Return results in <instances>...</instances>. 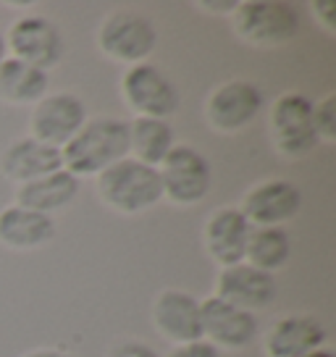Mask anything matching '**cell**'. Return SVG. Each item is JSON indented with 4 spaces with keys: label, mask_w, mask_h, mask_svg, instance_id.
Returning a JSON list of instances; mask_svg holds the SVG:
<instances>
[{
    "label": "cell",
    "mask_w": 336,
    "mask_h": 357,
    "mask_svg": "<svg viewBox=\"0 0 336 357\" xmlns=\"http://www.w3.org/2000/svg\"><path fill=\"white\" fill-rule=\"evenodd\" d=\"M3 34H6L8 56L29 66L43 68L47 74L66 56L63 32L45 13H22Z\"/></svg>",
    "instance_id": "ba28073f"
},
{
    "label": "cell",
    "mask_w": 336,
    "mask_h": 357,
    "mask_svg": "<svg viewBox=\"0 0 336 357\" xmlns=\"http://www.w3.org/2000/svg\"><path fill=\"white\" fill-rule=\"evenodd\" d=\"M19 357H74V355L66 352V349H61V347H34V349H26Z\"/></svg>",
    "instance_id": "83f0119b"
},
{
    "label": "cell",
    "mask_w": 336,
    "mask_h": 357,
    "mask_svg": "<svg viewBox=\"0 0 336 357\" xmlns=\"http://www.w3.org/2000/svg\"><path fill=\"white\" fill-rule=\"evenodd\" d=\"M105 357H160L155 347H150L142 339H119L108 347Z\"/></svg>",
    "instance_id": "cb8c5ba5"
},
{
    "label": "cell",
    "mask_w": 336,
    "mask_h": 357,
    "mask_svg": "<svg viewBox=\"0 0 336 357\" xmlns=\"http://www.w3.org/2000/svg\"><path fill=\"white\" fill-rule=\"evenodd\" d=\"M163 197L179 208H192L213 190V168L208 155L194 145H174L158 166Z\"/></svg>",
    "instance_id": "52a82bcc"
},
{
    "label": "cell",
    "mask_w": 336,
    "mask_h": 357,
    "mask_svg": "<svg viewBox=\"0 0 336 357\" xmlns=\"http://www.w3.org/2000/svg\"><path fill=\"white\" fill-rule=\"evenodd\" d=\"M236 37L255 47H281L297 40L300 13L284 0H245L231 13Z\"/></svg>",
    "instance_id": "277c9868"
},
{
    "label": "cell",
    "mask_w": 336,
    "mask_h": 357,
    "mask_svg": "<svg viewBox=\"0 0 336 357\" xmlns=\"http://www.w3.org/2000/svg\"><path fill=\"white\" fill-rule=\"evenodd\" d=\"M50 92V74L16 58H6L0 66V102L8 105H37Z\"/></svg>",
    "instance_id": "ffe728a7"
},
{
    "label": "cell",
    "mask_w": 336,
    "mask_h": 357,
    "mask_svg": "<svg viewBox=\"0 0 336 357\" xmlns=\"http://www.w3.org/2000/svg\"><path fill=\"white\" fill-rule=\"evenodd\" d=\"M176 145L174 126L166 119H139L129 121V158L158 168Z\"/></svg>",
    "instance_id": "44dd1931"
},
{
    "label": "cell",
    "mask_w": 336,
    "mask_h": 357,
    "mask_svg": "<svg viewBox=\"0 0 336 357\" xmlns=\"http://www.w3.org/2000/svg\"><path fill=\"white\" fill-rule=\"evenodd\" d=\"M79 187H82V181L74 174H68L66 168H58L47 176H40L16 187V200L13 202L53 218L56 213L66 211L68 205L77 200Z\"/></svg>",
    "instance_id": "d6986e66"
},
{
    "label": "cell",
    "mask_w": 336,
    "mask_h": 357,
    "mask_svg": "<svg viewBox=\"0 0 336 357\" xmlns=\"http://www.w3.org/2000/svg\"><path fill=\"white\" fill-rule=\"evenodd\" d=\"M326 344L323 324L307 315V312H289L281 315L276 324L268 328L263 339L266 355L268 357H305L313 349H321Z\"/></svg>",
    "instance_id": "2e32d148"
},
{
    "label": "cell",
    "mask_w": 336,
    "mask_h": 357,
    "mask_svg": "<svg viewBox=\"0 0 336 357\" xmlns=\"http://www.w3.org/2000/svg\"><path fill=\"white\" fill-rule=\"evenodd\" d=\"M95 192L102 205L119 215H139L163 200L158 168L135 158H123L95 176Z\"/></svg>",
    "instance_id": "7a4b0ae2"
},
{
    "label": "cell",
    "mask_w": 336,
    "mask_h": 357,
    "mask_svg": "<svg viewBox=\"0 0 336 357\" xmlns=\"http://www.w3.org/2000/svg\"><path fill=\"white\" fill-rule=\"evenodd\" d=\"M305 357H334V352H331V349H326V347H321V349H313V352H307Z\"/></svg>",
    "instance_id": "f1b7e54d"
},
{
    "label": "cell",
    "mask_w": 336,
    "mask_h": 357,
    "mask_svg": "<svg viewBox=\"0 0 336 357\" xmlns=\"http://www.w3.org/2000/svg\"><path fill=\"white\" fill-rule=\"evenodd\" d=\"M310 11H313V19L321 26H323L328 34H336V3L331 0H318L310 6Z\"/></svg>",
    "instance_id": "484cf974"
},
{
    "label": "cell",
    "mask_w": 336,
    "mask_h": 357,
    "mask_svg": "<svg viewBox=\"0 0 336 357\" xmlns=\"http://www.w3.org/2000/svg\"><path fill=\"white\" fill-rule=\"evenodd\" d=\"M123 158H129V121L116 116H90L74 139L61 150L63 168L79 181L100 176L105 168Z\"/></svg>",
    "instance_id": "6da1fadb"
},
{
    "label": "cell",
    "mask_w": 336,
    "mask_h": 357,
    "mask_svg": "<svg viewBox=\"0 0 336 357\" xmlns=\"http://www.w3.org/2000/svg\"><path fill=\"white\" fill-rule=\"evenodd\" d=\"M313 129L318 142H336V92H326L321 100H313Z\"/></svg>",
    "instance_id": "603a6c76"
},
{
    "label": "cell",
    "mask_w": 336,
    "mask_h": 357,
    "mask_svg": "<svg viewBox=\"0 0 336 357\" xmlns=\"http://www.w3.org/2000/svg\"><path fill=\"white\" fill-rule=\"evenodd\" d=\"M268 132L276 153L287 160H300L321 145L313 129V98L289 89L281 92L268 111Z\"/></svg>",
    "instance_id": "5b68a950"
},
{
    "label": "cell",
    "mask_w": 336,
    "mask_h": 357,
    "mask_svg": "<svg viewBox=\"0 0 336 357\" xmlns=\"http://www.w3.org/2000/svg\"><path fill=\"white\" fill-rule=\"evenodd\" d=\"M90 116H87V105L79 98L77 92H47L43 100L32 105L29 113V137L45 142L50 147H63L74 139V134L84 126Z\"/></svg>",
    "instance_id": "30bf717a"
},
{
    "label": "cell",
    "mask_w": 336,
    "mask_h": 357,
    "mask_svg": "<svg viewBox=\"0 0 336 357\" xmlns=\"http://www.w3.org/2000/svg\"><path fill=\"white\" fill-rule=\"evenodd\" d=\"M56 239V218L29 211L24 205H6L0 211V245L13 252H32Z\"/></svg>",
    "instance_id": "ac0fdd59"
},
{
    "label": "cell",
    "mask_w": 336,
    "mask_h": 357,
    "mask_svg": "<svg viewBox=\"0 0 336 357\" xmlns=\"http://www.w3.org/2000/svg\"><path fill=\"white\" fill-rule=\"evenodd\" d=\"M95 43L105 58L123 66L150 61L158 47V26L147 13L137 8H116L98 26Z\"/></svg>",
    "instance_id": "3957f363"
},
{
    "label": "cell",
    "mask_w": 336,
    "mask_h": 357,
    "mask_svg": "<svg viewBox=\"0 0 336 357\" xmlns=\"http://www.w3.org/2000/svg\"><path fill=\"white\" fill-rule=\"evenodd\" d=\"M291 257V236L284 226H263L252 229L247 242L245 263L260 268L266 273H276L289 263Z\"/></svg>",
    "instance_id": "7402d4cb"
},
{
    "label": "cell",
    "mask_w": 336,
    "mask_h": 357,
    "mask_svg": "<svg viewBox=\"0 0 336 357\" xmlns=\"http://www.w3.org/2000/svg\"><path fill=\"white\" fill-rule=\"evenodd\" d=\"M119 92H121L123 105L139 119H166L168 121L179 111L181 102L176 82L153 61L126 68L119 82Z\"/></svg>",
    "instance_id": "8992f818"
},
{
    "label": "cell",
    "mask_w": 336,
    "mask_h": 357,
    "mask_svg": "<svg viewBox=\"0 0 336 357\" xmlns=\"http://www.w3.org/2000/svg\"><path fill=\"white\" fill-rule=\"evenodd\" d=\"M263 111V89L250 79H229L215 84L202 105L205 121L221 134L247 129Z\"/></svg>",
    "instance_id": "9c48e42d"
},
{
    "label": "cell",
    "mask_w": 336,
    "mask_h": 357,
    "mask_svg": "<svg viewBox=\"0 0 336 357\" xmlns=\"http://www.w3.org/2000/svg\"><path fill=\"white\" fill-rule=\"evenodd\" d=\"M58 168H63L61 150L50 147L34 137H19L0 153V174L22 187L26 181H34L40 176H47Z\"/></svg>",
    "instance_id": "e0dca14e"
},
{
    "label": "cell",
    "mask_w": 336,
    "mask_h": 357,
    "mask_svg": "<svg viewBox=\"0 0 336 357\" xmlns=\"http://www.w3.org/2000/svg\"><path fill=\"white\" fill-rule=\"evenodd\" d=\"M236 208L255 229L284 226L303 211V192L289 178H263L245 192Z\"/></svg>",
    "instance_id": "7c38bea8"
},
{
    "label": "cell",
    "mask_w": 336,
    "mask_h": 357,
    "mask_svg": "<svg viewBox=\"0 0 336 357\" xmlns=\"http://www.w3.org/2000/svg\"><path fill=\"white\" fill-rule=\"evenodd\" d=\"M194 6H197V8H200V11H208V13H213V16H231V13H234V8H236V3L234 0H231V3H229V0H224V3H215V0H211V3H194Z\"/></svg>",
    "instance_id": "4316f807"
},
{
    "label": "cell",
    "mask_w": 336,
    "mask_h": 357,
    "mask_svg": "<svg viewBox=\"0 0 336 357\" xmlns=\"http://www.w3.org/2000/svg\"><path fill=\"white\" fill-rule=\"evenodd\" d=\"M155 331L171 344H190L202 339L200 300L184 289H163L150 310Z\"/></svg>",
    "instance_id": "9a60e30c"
},
{
    "label": "cell",
    "mask_w": 336,
    "mask_h": 357,
    "mask_svg": "<svg viewBox=\"0 0 336 357\" xmlns=\"http://www.w3.org/2000/svg\"><path fill=\"white\" fill-rule=\"evenodd\" d=\"M202 307V339L213 344L218 352H239L258 339L260 324L258 315L250 310H242L236 305L218 300L215 294L200 300Z\"/></svg>",
    "instance_id": "8fae6325"
},
{
    "label": "cell",
    "mask_w": 336,
    "mask_h": 357,
    "mask_svg": "<svg viewBox=\"0 0 336 357\" xmlns=\"http://www.w3.org/2000/svg\"><path fill=\"white\" fill-rule=\"evenodd\" d=\"M8 58V47H6V34L0 32V66H3V61Z\"/></svg>",
    "instance_id": "f546056e"
},
{
    "label": "cell",
    "mask_w": 336,
    "mask_h": 357,
    "mask_svg": "<svg viewBox=\"0 0 336 357\" xmlns=\"http://www.w3.org/2000/svg\"><path fill=\"white\" fill-rule=\"evenodd\" d=\"M213 294L218 300L236 305L242 310L258 312L276 302L279 284H276L273 273H266L250 263H236V266L221 268Z\"/></svg>",
    "instance_id": "5bb4252c"
},
{
    "label": "cell",
    "mask_w": 336,
    "mask_h": 357,
    "mask_svg": "<svg viewBox=\"0 0 336 357\" xmlns=\"http://www.w3.org/2000/svg\"><path fill=\"white\" fill-rule=\"evenodd\" d=\"M166 357H218V349L213 344H208L205 339H197L190 344H176Z\"/></svg>",
    "instance_id": "d4e9b609"
},
{
    "label": "cell",
    "mask_w": 336,
    "mask_h": 357,
    "mask_svg": "<svg viewBox=\"0 0 336 357\" xmlns=\"http://www.w3.org/2000/svg\"><path fill=\"white\" fill-rule=\"evenodd\" d=\"M252 223L245 218V213L236 205L215 208L202 226V245L215 266L229 268L236 263H245L247 242L252 234Z\"/></svg>",
    "instance_id": "4fadbf2b"
}]
</instances>
